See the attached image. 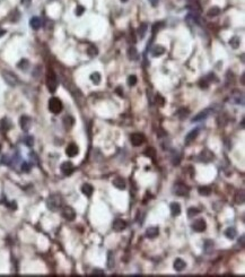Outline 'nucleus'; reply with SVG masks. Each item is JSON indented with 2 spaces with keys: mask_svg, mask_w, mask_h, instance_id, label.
Listing matches in <instances>:
<instances>
[{
  "mask_svg": "<svg viewBox=\"0 0 245 277\" xmlns=\"http://www.w3.org/2000/svg\"><path fill=\"white\" fill-rule=\"evenodd\" d=\"M61 206H62V199H61L60 195H58V193H53L51 196H49V198L47 199V207L51 212L59 210Z\"/></svg>",
  "mask_w": 245,
  "mask_h": 277,
  "instance_id": "1",
  "label": "nucleus"
},
{
  "mask_svg": "<svg viewBox=\"0 0 245 277\" xmlns=\"http://www.w3.org/2000/svg\"><path fill=\"white\" fill-rule=\"evenodd\" d=\"M62 107H63V105H62V102L60 101V98H50V101H49V110H50V112H52L53 114H59L62 111Z\"/></svg>",
  "mask_w": 245,
  "mask_h": 277,
  "instance_id": "2",
  "label": "nucleus"
},
{
  "mask_svg": "<svg viewBox=\"0 0 245 277\" xmlns=\"http://www.w3.org/2000/svg\"><path fill=\"white\" fill-rule=\"evenodd\" d=\"M47 87L49 92L51 93H54L58 87V81H56V77L54 75L53 71H49L47 76Z\"/></svg>",
  "mask_w": 245,
  "mask_h": 277,
  "instance_id": "3",
  "label": "nucleus"
},
{
  "mask_svg": "<svg viewBox=\"0 0 245 277\" xmlns=\"http://www.w3.org/2000/svg\"><path fill=\"white\" fill-rule=\"evenodd\" d=\"M2 77H4L5 81L10 86H16L18 84V81H19L17 76L14 73H11V71H4L2 73Z\"/></svg>",
  "mask_w": 245,
  "mask_h": 277,
  "instance_id": "4",
  "label": "nucleus"
},
{
  "mask_svg": "<svg viewBox=\"0 0 245 277\" xmlns=\"http://www.w3.org/2000/svg\"><path fill=\"white\" fill-rule=\"evenodd\" d=\"M173 192L180 197H185L189 195V188L183 183H176L173 187Z\"/></svg>",
  "mask_w": 245,
  "mask_h": 277,
  "instance_id": "5",
  "label": "nucleus"
},
{
  "mask_svg": "<svg viewBox=\"0 0 245 277\" xmlns=\"http://www.w3.org/2000/svg\"><path fill=\"white\" fill-rule=\"evenodd\" d=\"M61 215H62V217L66 218L67 221H73V219L76 218V212H75V209H73V207H70V206H65V207L62 208V210H61Z\"/></svg>",
  "mask_w": 245,
  "mask_h": 277,
  "instance_id": "6",
  "label": "nucleus"
},
{
  "mask_svg": "<svg viewBox=\"0 0 245 277\" xmlns=\"http://www.w3.org/2000/svg\"><path fill=\"white\" fill-rule=\"evenodd\" d=\"M192 229H193V231L198 232V233L205 232L207 229L206 221H205L203 218H198V219H195V221L193 222V224H192Z\"/></svg>",
  "mask_w": 245,
  "mask_h": 277,
  "instance_id": "7",
  "label": "nucleus"
},
{
  "mask_svg": "<svg viewBox=\"0 0 245 277\" xmlns=\"http://www.w3.org/2000/svg\"><path fill=\"white\" fill-rule=\"evenodd\" d=\"M19 124L23 131H28L32 127V119L28 115H22L19 119Z\"/></svg>",
  "mask_w": 245,
  "mask_h": 277,
  "instance_id": "8",
  "label": "nucleus"
},
{
  "mask_svg": "<svg viewBox=\"0 0 245 277\" xmlns=\"http://www.w3.org/2000/svg\"><path fill=\"white\" fill-rule=\"evenodd\" d=\"M130 141L131 144L134 146V147H138V146L142 145L145 143V136L142 134H132L131 137H130Z\"/></svg>",
  "mask_w": 245,
  "mask_h": 277,
  "instance_id": "9",
  "label": "nucleus"
},
{
  "mask_svg": "<svg viewBox=\"0 0 245 277\" xmlns=\"http://www.w3.org/2000/svg\"><path fill=\"white\" fill-rule=\"evenodd\" d=\"M125 227H127V223H125V221L121 219V218H116L115 221L113 222V224H112V229L115 232H122V231L125 230Z\"/></svg>",
  "mask_w": 245,
  "mask_h": 277,
  "instance_id": "10",
  "label": "nucleus"
},
{
  "mask_svg": "<svg viewBox=\"0 0 245 277\" xmlns=\"http://www.w3.org/2000/svg\"><path fill=\"white\" fill-rule=\"evenodd\" d=\"M78 153H79V148H78V146L76 145V144H73V143H71V144H69L68 146H67V148H66V154H67V156H69V157H75V156H77Z\"/></svg>",
  "mask_w": 245,
  "mask_h": 277,
  "instance_id": "11",
  "label": "nucleus"
},
{
  "mask_svg": "<svg viewBox=\"0 0 245 277\" xmlns=\"http://www.w3.org/2000/svg\"><path fill=\"white\" fill-rule=\"evenodd\" d=\"M232 100L235 104H244V95L240 91H234L232 93Z\"/></svg>",
  "mask_w": 245,
  "mask_h": 277,
  "instance_id": "12",
  "label": "nucleus"
},
{
  "mask_svg": "<svg viewBox=\"0 0 245 277\" xmlns=\"http://www.w3.org/2000/svg\"><path fill=\"white\" fill-rule=\"evenodd\" d=\"M60 170L65 175H70L73 171V164L71 162H69V161L68 162H63L60 166Z\"/></svg>",
  "mask_w": 245,
  "mask_h": 277,
  "instance_id": "13",
  "label": "nucleus"
},
{
  "mask_svg": "<svg viewBox=\"0 0 245 277\" xmlns=\"http://www.w3.org/2000/svg\"><path fill=\"white\" fill-rule=\"evenodd\" d=\"M211 113V109L210 107H208V109H205L203 111H201V112H199L198 114L194 117L193 119H192V122H198V121H201V120H205L208 117V115Z\"/></svg>",
  "mask_w": 245,
  "mask_h": 277,
  "instance_id": "14",
  "label": "nucleus"
},
{
  "mask_svg": "<svg viewBox=\"0 0 245 277\" xmlns=\"http://www.w3.org/2000/svg\"><path fill=\"white\" fill-rule=\"evenodd\" d=\"M199 135V129H193L185 136V139H184V143L185 145H190L192 141H194V139L198 137Z\"/></svg>",
  "mask_w": 245,
  "mask_h": 277,
  "instance_id": "15",
  "label": "nucleus"
},
{
  "mask_svg": "<svg viewBox=\"0 0 245 277\" xmlns=\"http://www.w3.org/2000/svg\"><path fill=\"white\" fill-rule=\"evenodd\" d=\"M159 235V229L157 226H150L146 231V236L148 239H155Z\"/></svg>",
  "mask_w": 245,
  "mask_h": 277,
  "instance_id": "16",
  "label": "nucleus"
},
{
  "mask_svg": "<svg viewBox=\"0 0 245 277\" xmlns=\"http://www.w3.org/2000/svg\"><path fill=\"white\" fill-rule=\"evenodd\" d=\"M173 267H174V269L176 270V272H183L185 269V267H186V262H185L183 259H181V258H177V259H175V261H174V265H173Z\"/></svg>",
  "mask_w": 245,
  "mask_h": 277,
  "instance_id": "17",
  "label": "nucleus"
},
{
  "mask_svg": "<svg viewBox=\"0 0 245 277\" xmlns=\"http://www.w3.org/2000/svg\"><path fill=\"white\" fill-rule=\"evenodd\" d=\"M113 186L115 188H118V189H120V190H123V189H125V187H127V183H125V180L123 179V178H121V176H118V178H115V179L113 180Z\"/></svg>",
  "mask_w": 245,
  "mask_h": 277,
  "instance_id": "18",
  "label": "nucleus"
},
{
  "mask_svg": "<svg viewBox=\"0 0 245 277\" xmlns=\"http://www.w3.org/2000/svg\"><path fill=\"white\" fill-rule=\"evenodd\" d=\"M82 192L85 195L86 197H92L93 196V192H94V187L89 183H85L82 186Z\"/></svg>",
  "mask_w": 245,
  "mask_h": 277,
  "instance_id": "19",
  "label": "nucleus"
},
{
  "mask_svg": "<svg viewBox=\"0 0 245 277\" xmlns=\"http://www.w3.org/2000/svg\"><path fill=\"white\" fill-rule=\"evenodd\" d=\"M30 25L33 30H39V28H41V26H42V19L40 17H37V16H34V17L31 18Z\"/></svg>",
  "mask_w": 245,
  "mask_h": 277,
  "instance_id": "20",
  "label": "nucleus"
},
{
  "mask_svg": "<svg viewBox=\"0 0 245 277\" xmlns=\"http://www.w3.org/2000/svg\"><path fill=\"white\" fill-rule=\"evenodd\" d=\"M127 54H128V58H129V60H131V61H136V60H138V58H139V53H138V50L134 47H130L129 49H128V52H127Z\"/></svg>",
  "mask_w": 245,
  "mask_h": 277,
  "instance_id": "21",
  "label": "nucleus"
},
{
  "mask_svg": "<svg viewBox=\"0 0 245 277\" xmlns=\"http://www.w3.org/2000/svg\"><path fill=\"white\" fill-rule=\"evenodd\" d=\"M147 30H148V24H147V23H141V24L139 25V27H138V30H137L138 38H140V40L145 38Z\"/></svg>",
  "mask_w": 245,
  "mask_h": 277,
  "instance_id": "22",
  "label": "nucleus"
},
{
  "mask_svg": "<svg viewBox=\"0 0 245 277\" xmlns=\"http://www.w3.org/2000/svg\"><path fill=\"white\" fill-rule=\"evenodd\" d=\"M169 209H171V215L174 217H176L181 214V205L179 203H172L169 206Z\"/></svg>",
  "mask_w": 245,
  "mask_h": 277,
  "instance_id": "23",
  "label": "nucleus"
},
{
  "mask_svg": "<svg viewBox=\"0 0 245 277\" xmlns=\"http://www.w3.org/2000/svg\"><path fill=\"white\" fill-rule=\"evenodd\" d=\"M165 48L162 47V45H156V47L153 48V50H151V54H153V57H155V58H157V57H160V55H163L164 53H165Z\"/></svg>",
  "mask_w": 245,
  "mask_h": 277,
  "instance_id": "24",
  "label": "nucleus"
},
{
  "mask_svg": "<svg viewBox=\"0 0 245 277\" xmlns=\"http://www.w3.org/2000/svg\"><path fill=\"white\" fill-rule=\"evenodd\" d=\"M214 158V154L209 152V150H203L201 154H200V160L203 161V162H209Z\"/></svg>",
  "mask_w": 245,
  "mask_h": 277,
  "instance_id": "25",
  "label": "nucleus"
},
{
  "mask_svg": "<svg viewBox=\"0 0 245 277\" xmlns=\"http://www.w3.org/2000/svg\"><path fill=\"white\" fill-rule=\"evenodd\" d=\"M225 235H226V238L229 240L235 239L237 235V232H236V230H235V227H228L227 230L225 231Z\"/></svg>",
  "mask_w": 245,
  "mask_h": 277,
  "instance_id": "26",
  "label": "nucleus"
},
{
  "mask_svg": "<svg viewBox=\"0 0 245 277\" xmlns=\"http://www.w3.org/2000/svg\"><path fill=\"white\" fill-rule=\"evenodd\" d=\"M220 14V8L219 7H217V6H212V7H210V8L208 9V12H207V15L209 16V17H215V16H218Z\"/></svg>",
  "mask_w": 245,
  "mask_h": 277,
  "instance_id": "27",
  "label": "nucleus"
},
{
  "mask_svg": "<svg viewBox=\"0 0 245 277\" xmlns=\"http://www.w3.org/2000/svg\"><path fill=\"white\" fill-rule=\"evenodd\" d=\"M229 45L233 48V49H238L240 45H241V38L238 36H233L230 40H229Z\"/></svg>",
  "mask_w": 245,
  "mask_h": 277,
  "instance_id": "28",
  "label": "nucleus"
},
{
  "mask_svg": "<svg viewBox=\"0 0 245 277\" xmlns=\"http://www.w3.org/2000/svg\"><path fill=\"white\" fill-rule=\"evenodd\" d=\"M73 124H75V120H73V117H70V115H67V117H65V118H63V126H65L67 129L71 128V127L73 126Z\"/></svg>",
  "mask_w": 245,
  "mask_h": 277,
  "instance_id": "29",
  "label": "nucleus"
},
{
  "mask_svg": "<svg viewBox=\"0 0 245 277\" xmlns=\"http://www.w3.org/2000/svg\"><path fill=\"white\" fill-rule=\"evenodd\" d=\"M198 192L200 196H203V197H207L209 196L211 193V188L210 187H206V186H203V187H200L198 189Z\"/></svg>",
  "mask_w": 245,
  "mask_h": 277,
  "instance_id": "30",
  "label": "nucleus"
},
{
  "mask_svg": "<svg viewBox=\"0 0 245 277\" xmlns=\"http://www.w3.org/2000/svg\"><path fill=\"white\" fill-rule=\"evenodd\" d=\"M89 78H90V81H93V84H94V85H98L99 83H101V79H102L101 74L97 73V71H95V73L92 74Z\"/></svg>",
  "mask_w": 245,
  "mask_h": 277,
  "instance_id": "31",
  "label": "nucleus"
},
{
  "mask_svg": "<svg viewBox=\"0 0 245 277\" xmlns=\"http://www.w3.org/2000/svg\"><path fill=\"white\" fill-rule=\"evenodd\" d=\"M244 191L243 190H240V191L236 192V195H235V203H236L237 205H242L243 203H244Z\"/></svg>",
  "mask_w": 245,
  "mask_h": 277,
  "instance_id": "32",
  "label": "nucleus"
},
{
  "mask_svg": "<svg viewBox=\"0 0 245 277\" xmlns=\"http://www.w3.org/2000/svg\"><path fill=\"white\" fill-rule=\"evenodd\" d=\"M203 248H205V251H206V253H210L211 251H212V249H214V241L212 240H206L205 241V246H203Z\"/></svg>",
  "mask_w": 245,
  "mask_h": 277,
  "instance_id": "33",
  "label": "nucleus"
},
{
  "mask_svg": "<svg viewBox=\"0 0 245 277\" xmlns=\"http://www.w3.org/2000/svg\"><path fill=\"white\" fill-rule=\"evenodd\" d=\"M28 67H30V61L27 59H22L17 64V68H19L21 70H26Z\"/></svg>",
  "mask_w": 245,
  "mask_h": 277,
  "instance_id": "34",
  "label": "nucleus"
},
{
  "mask_svg": "<svg viewBox=\"0 0 245 277\" xmlns=\"http://www.w3.org/2000/svg\"><path fill=\"white\" fill-rule=\"evenodd\" d=\"M87 53L89 57H96L98 54V49L95 47V45H89L88 49H87Z\"/></svg>",
  "mask_w": 245,
  "mask_h": 277,
  "instance_id": "35",
  "label": "nucleus"
},
{
  "mask_svg": "<svg viewBox=\"0 0 245 277\" xmlns=\"http://www.w3.org/2000/svg\"><path fill=\"white\" fill-rule=\"evenodd\" d=\"M115 266V262H114V256L112 252H108V269H113Z\"/></svg>",
  "mask_w": 245,
  "mask_h": 277,
  "instance_id": "36",
  "label": "nucleus"
},
{
  "mask_svg": "<svg viewBox=\"0 0 245 277\" xmlns=\"http://www.w3.org/2000/svg\"><path fill=\"white\" fill-rule=\"evenodd\" d=\"M143 154L146 155L147 157H150V158H154L155 157V154H156V150L153 147H148V148L143 152Z\"/></svg>",
  "mask_w": 245,
  "mask_h": 277,
  "instance_id": "37",
  "label": "nucleus"
},
{
  "mask_svg": "<svg viewBox=\"0 0 245 277\" xmlns=\"http://www.w3.org/2000/svg\"><path fill=\"white\" fill-rule=\"evenodd\" d=\"M189 114H190V111L184 109V107H182V109H180V110L177 111V115L180 117V119H184L185 117H188Z\"/></svg>",
  "mask_w": 245,
  "mask_h": 277,
  "instance_id": "38",
  "label": "nucleus"
},
{
  "mask_svg": "<svg viewBox=\"0 0 245 277\" xmlns=\"http://www.w3.org/2000/svg\"><path fill=\"white\" fill-rule=\"evenodd\" d=\"M199 213H200L199 209H197L195 207H191V208H189V210H188V216H189L190 218H192V217H194V216H197Z\"/></svg>",
  "mask_w": 245,
  "mask_h": 277,
  "instance_id": "39",
  "label": "nucleus"
},
{
  "mask_svg": "<svg viewBox=\"0 0 245 277\" xmlns=\"http://www.w3.org/2000/svg\"><path fill=\"white\" fill-rule=\"evenodd\" d=\"M24 143H25V145L27 147H32V146L34 145V138H33V136H26L24 138Z\"/></svg>",
  "mask_w": 245,
  "mask_h": 277,
  "instance_id": "40",
  "label": "nucleus"
},
{
  "mask_svg": "<svg viewBox=\"0 0 245 277\" xmlns=\"http://www.w3.org/2000/svg\"><path fill=\"white\" fill-rule=\"evenodd\" d=\"M137 76H134V75H131V76L128 77V85L129 86H134L136 84H137Z\"/></svg>",
  "mask_w": 245,
  "mask_h": 277,
  "instance_id": "41",
  "label": "nucleus"
},
{
  "mask_svg": "<svg viewBox=\"0 0 245 277\" xmlns=\"http://www.w3.org/2000/svg\"><path fill=\"white\" fill-rule=\"evenodd\" d=\"M172 156L174 158H172V162L174 165H179L180 164V156H179V154L176 153V152H173Z\"/></svg>",
  "mask_w": 245,
  "mask_h": 277,
  "instance_id": "42",
  "label": "nucleus"
},
{
  "mask_svg": "<svg viewBox=\"0 0 245 277\" xmlns=\"http://www.w3.org/2000/svg\"><path fill=\"white\" fill-rule=\"evenodd\" d=\"M31 169H32V166H31L30 163L23 162V164H22V171H23V172H25V173H28V172L31 171Z\"/></svg>",
  "mask_w": 245,
  "mask_h": 277,
  "instance_id": "43",
  "label": "nucleus"
},
{
  "mask_svg": "<svg viewBox=\"0 0 245 277\" xmlns=\"http://www.w3.org/2000/svg\"><path fill=\"white\" fill-rule=\"evenodd\" d=\"M84 13H85V7H84V6H77V8L75 10V14H76L77 16H82Z\"/></svg>",
  "mask_w": 245,
  "mask_h": 277,
  "instance_id": "44",
  "label": "nucleus"
},
{
  "mask_svg": "<svg viewBox=\"0 0 245 277\" xmlns=\"http://www.w3.org/2000/svg\"><path fill=\"white\" fill-rule=\"evenodd\" d=\"M156 102H157V104H158L159 107H163L165 101H164V98L160 95H156Z\"/></svg>",
  "mask_w": 245,
  "mask_h": 277,
  "instance_id": "45",
  "label": "nucleus"
},
{
  "mask_svg": "<svg viewBox=\"0 0 245 277\" xmlns=\"http://www.w3.org/2000/svg\"><path fill=\"white\" fill-rule=\"evenodd\" d=\"M92 275H96V276H105V273H104L103 270H101V269H94V270H93V273H92Z\"/></svg>",
  "mask_w": 245,
  "mask_h": 277,
  "instance_id": "46",
  "label": "nucleus"
},
{
  "mask_svg": "<svg viewBox=\"0 0 245 277\" xmlns=\"http://www.w3.org/2000/svg\"><path fill=\"white\" fill-rule=\"evenodd\" d=\"M199 85H200V87L201 88H207L208 87V81H207V79H202V81H200V83H199Z\"/></svg>",
  "mask_w": 245,
  "mask_h": 277,
  "instance_id": "47",
  "label": "nucleus"
},
{
  "mask_svg": "<svg viewBox=\"0 0 245 277\" xmlns=\"http://www.w3.org/2000/svg\"><path fill=\"white\" fill-rule=\"evenodd\" d=\"M8 207L10 209H13V210H16V209H17V204H16L15 201H11V203H9L8 204Z\"/></svg>",
  "mask_w": 245,
  "mask_h": 277,
  "instance_id": "48",
  "label": "nucleus"
},
{
  "mask_svg": "<svg viewBox=\"0 0 245 277\" xmlns=\"http://www.w3.org/2000/svg\"><path fill=\"white\" fill-rule=\"evenodd\" d=\"M115 92L119 96H123V88H122V87H116Z\"/></svg>",
  "mask_w": 245,
  "mask_h": 277,
  "instance_id": "49",
  "label": "nucleus"
},
{
  "mask_svg": "<svg viewBox=\"0 0 245 277\" xmlns=\"http://www.w3.org/2000/svg\"><path fill=\"white\" fill-rule=\"evenodd\" d=\"M149 2H150V5L153 6V7H156V6L158 5L159 0H149Z\"/></svg>",
  "mask_w": 245,
  "mask_h": 277,
  "instance_id": "50",
  "label": "nucleus"
},
{
  "mask_svg": "<svg viewBox=\"0 0 245 277\" xmlns=\"http://www.w3.org/2000/svg\"><path fill=\"white\" fill-rule=\"evenodd\" d=\"M244 239H245L244 235H241V239L238 240V243H241V246H244Z\"/></svg>",
  "mask_w": 245,
  "mask_h": 277,
  "instance_id": "51",
  "label": "nucleus"
},
{
  "mask_svg": "<svg viewBox=\"0 0 245 277\" xmlns=\"http://www.w3.org/2000/svg\"><path fill=\"white\" fill-rule=\"evenodd\" d=\"M31 2V0H22V4L23 5H28Z\"/></svg>",
  "mask_w": 245,
  "mask_h": 277,
  "instance_id": "52",
  "label": "nucleus"
},
{
  "mask_svg": "<svg viewBox=\"0 0 245 277\" xmlns=\"http://www.w3.org/2000/svg\"><path fill=\"white\" fill-rule=\"evenodd\" d=\"M244 83H245L244 81V74H243V75H242V84H244Z\"/></svg>",
  "mask_w": 245,
  "mask_h": 277,
  "instance_id": "53",
  "label": "nucleus"
},
{
  "mask_svg": "<svg viewBox=\"0 0 245 277\" xmlns=\"http://www.w3.org/2000/svg\"><path fill=\"white\" fill-rule=\"evenodd\" d=\"M128 0H121V2H127Z\"/></svg>",
  "mask_w": 245,
  "mask_h": 277,
  "instance_id": "54",
  "label": "nucleus"
},
{
  "mask_svg": "<svg viewBox=\"0 0 245 277\" xmlns=\"http://www.w3.org/2000/svg\"><path fill=\"white\" fill-rule=\"evenodd\" d=\"M0 152H1V145H0Z\"/></svg>",
  "mask_w": 245,
  "mask_h": 277,
  "instance_id": "55",
  "label": "nucleus"
}]
</instances>
